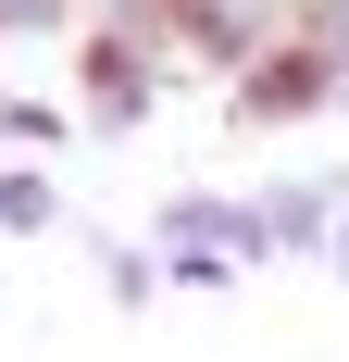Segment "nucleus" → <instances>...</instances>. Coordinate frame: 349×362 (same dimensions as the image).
Listing matches in <instances>:
<instances>
[{
    "mask_svg": "<svg viewBox=\"0 0 349 362\" xmlns=\"http://www.w3.org/2000/svg\"><path fill=\"white\" fill-rule=\"evenodd\" d=\"M162 288H187V300H225V288H237V262H225V250H162Z\"/></svg>",
    "mask_w": 349,
    "mask_h": 362,
    "instance_id": "nucleus-10",
    "label": "nucleus"
},
{
    "mask_svg": "<svg viewBox=\"0 0 349 362\" xmlns=\"http://www.w3.org/2000/svg\"><path fill=\"white\" fill-rule=\"evenodd\" d=\"M312 112H337V63L312 37H275L262 63L225 75V125H312Z\"/></svg>",
    "mask_w": 349,
    "mask_h": 362,
    "instance_id": "nucleus-2",
    "label": "nucleus"
},
{
    "mask_svg": "<svg viewBox=\"0 0 349 362\" xmlns=\"http://www.w3.org/2000/svg\"><path fill=\"white\" fill-rule=\"evenodd\" d=\"M100 288H112V313H150V300H162V250H125V238H100Z\"/></svg>",
    "mask_w": 349,
    "mask_h": 362,
    "instance_id": "nucleus-8",
    "label": "nucleus"
},
{
    "mask_svg": "<svg viewBox=\"0 0 349 362\" xmlns=\"http://www.w3.org/2000/svg\"><path fill=\"white\" fill-rule=\"evenodd\" d=\"M249 225H262V262L324 250V238L349 225V175H275V187H249Z\"/></svg>",
    "mask_w": 349,
    "mask_h": 362,
    "instance_id": "nucleus-4",
    "label": "nucleus"
},
{
    "mask_svg": "<svg viewBox=\"0 0 349 362\" xmlns=\"http://www.w3.org/2000/svg\"><path fill=\"white\" fill-rule=\"evenodd\" d=\"M0 63H13V37H0Z\"/></svg>",
    "mask_w": 349,
    "mask_h": 362,
    "instance_id": "nucleus-14",
    "label": "nucleus"
},
{
    "mask_svg": "<svg viewBox=\"0 0 349 362\" xmlns=\"http://www.w3.org/2000/svg\"><path fill=\"white\" fill-rule=\"evenodd\" d=\"M324 275H337V288H349V225H337V238H324Z\"/></svg>",
    "mask_w": 349,
    "mask_h": 362,
    "instance_id": "nucleus-12",
    "label": "nucleus"
},
{
    "mask_svg": "<svg viewBox=\"0 0 349 362\" xmlns=\"http://www.w3.org/2000/svg\"><path fill=\"white\" fill-rule=\"evenodd\" d=\"M63 225V175L50 163H0V238H50Z\"/></svg>",
    "mask_w": 349,
    "mask_h": 362,
    "instance_id": "nucleus-7",
    "label": "nucleus"
},
{
    "mask_svg": "<svg viewBox=\"0 0 349 362\" xmlns=\"http://www.w3.org/2000/svg\"><path fill=\"white\" fill-rule=\"evenodd\" d=\"M63 138H75V100H37V88L0 75V150H13V163H50Z\"/></svg>",
    "mask_w": 349,
    "mask_h": 362,
    "instance_id": "nucleus-5",
    "label": "nucleus"
},
{
    "mask_svg": "<svg viewBox=\"0 0 349 362\" xmlns=\"http://www.w3.org/2000/svg\"><path fill=\"white\" fill-rule=\"evenodd\" d=\"M162 75H174L162 37L88 13V25H75V138H138L150 112H162Z\"/></svg>",
    "mask_w": 349,
    "mask_h": 362,
    "instance_id": "nucleus-1",
    "label": "nucleus"
},
{
    "mask_svg": "<svg viewBox=\"0 0 349 362\" xmlns=\"http://www.w3.org/2000/svg\"><path fill=\"white\" fill-rule=\"evenodd\" d=\"M225 213H237V187H174L150 213V250H225Z\"/></svg>",
    "mask_w": 349,
    "mask_h": 362,
    "instance_id": "nucleus-6",
    "label": "nucleus"
},
{
    "mask_svg": "<svg viewBox=\"0 0 349 362\" xmlns=\"http://www.w3.org/2000/svg\"><path fill=\"white\" fill-rule=\"evenodd\" d=\"M287 37H312L324 63L349 75V0H287Z\"/></svg>",
    "mask_w": 349,
    "mask_h": 362,
    "instance_id": "nucleus-9",
    "label": "nucleus"
},
{
    "mask_svg": "<svg viewBox=\"0 0 349 362\" xmlns=\"http://www.w3.org/2000/svg\"><path fill=\"white\" fill-rule=\"evenodd\" d=\"M88 0H0V37H63Z\"/></svg>",
    "mask_w": 349,
    "mask_h": 362,
    "instance_id": "nucleus-11",
    "label": "nucleus"
},
{
    "mask_svg": "<svg viewBox=\"0 0 349 362\" xmlns=\"http://www.w3.org/2000/svg\"><path fill=\"white\" fill-rule=\"evenodd\" d=\"M287 37V0H162V50L200 75H237Z\"/></svg>",
    "mask_w": 349,
    "mask_h": 362,
    "instance_id": "nucleus-3",
    "label": "nucleus"
},
{
    "mask_svg": "<svg viewBox=\"0 0 349 362\" xmlns=\"http://www.w3.org/2000/svg\"><path fill=\"white\" fill-rule=\"evenodd\" d=\"M337 112H349V75H337Z\"/></svg>",
    "mask_w": 349,
    "mask_h": 362,
    "instance_id": "nucleus-13",
    "label": "nucleus"
}]
</instances>
